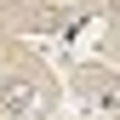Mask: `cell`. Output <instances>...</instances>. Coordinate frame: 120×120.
<instances>
[{
    "mask_svg": "<svg viewBox=\"0 0 120 120\" xmlns=\"http://www.w3.org/2000/svg\"><path fill=\"white\" fill-rule=\"evenodd\" d=\"M103 6H109V11H114V17H120V0H103Z\"/></svg>",
    "mask_w": 120,
    "mask_h": 120,
    "instance_id": "cell-2",
    "label": "cell"
},
{
    "mask_svg": "<svg viewBox=\"0 0 120 120\" xmlns=\"http://www.w3.org/2000/svg\"><path fill=\"white\" fill-rule=\"evenodd\" d=\"M0 114H11V120H29V114H40V86L29 80V74L6 69V74H0Z\"/></svg>",
    "mask_w": 120,
    "mask_h": 120,
    "instance_id": "cell-1",
    "label": "cell"
}]
</instances>
